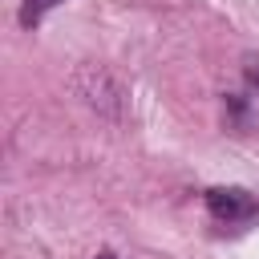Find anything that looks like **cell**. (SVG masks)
<instances>
[{
	"instance_id": "3",
	"label": "cell",
	"mask_w": 259,
	"mask_h": 259,
	"mask_svg": "<svg viewBox=\"0 0 259 259\" xmlns=\"http://www.w3.org/2000/svg\"><path fill=\"white\" fill-rule=\"evenodd\" d=\"M57 4H65V0H20V24L24 28H32L45 12H53Z\"/></svg>"
},
{
	"instance_id": "5",
	"label": "cell",
	"mask_w": 259,
	"mask_h": 259,
	"mask_svg": "<svg viewBox=\"0 0 259 259\" xmlns=\"http://www.w3.org/2000/svg\"><path fill=\"white\" fill-rule=\"evenodd\" d=\"M93 259H117V255H109V251H101V255H93Z\"/></svg>"
},
{
	"instance_id": "1",
	"label": "cell",
	"mask_w": 259,
	"mask_h": 259,
	"mask_svg": "<svg viewBox=\"0 0 259 259\" xmlns=\"http://www.w3.org/2000/svg\"><path fill=\"white\" fill-rule=\"evenodd\" d=\"M73 89H77V97H85V105H93L97 113H105V117H125V89H121V81H117L109 69H101V65H81V69L73 73Z\"/></svg>"
},
{
	"instance_id": "4",
	"label": "cell",
	"mask_w": 259,
	"mask_h": 259,
	"mask_svg": "<svg viewBox=\"0 0 259 259\" xmlns=\"http://www.w3.org/2000/svg\"><path fill=\"white\" fill-rule=\"evenodd\" d=\"M247 81L259 89V61H247Z\"/></svg>"
},
{
	"instance_id": "2",
	"label": "cell",
	"mask_w": 259,
	"mask_h": 259,
	"mask_svg": "<svg viewBox=\"0 0 259 259\" xmlns=\"http://www.w3.org/2000/svg\"><path fill=\"white\" fill-rule=\"evenodd\" d=\"M206 206H210V214L219 223H231V227L259 219V202L247 190H239V186H210L206 190Z\"/></svg>"
}]
</instances>
